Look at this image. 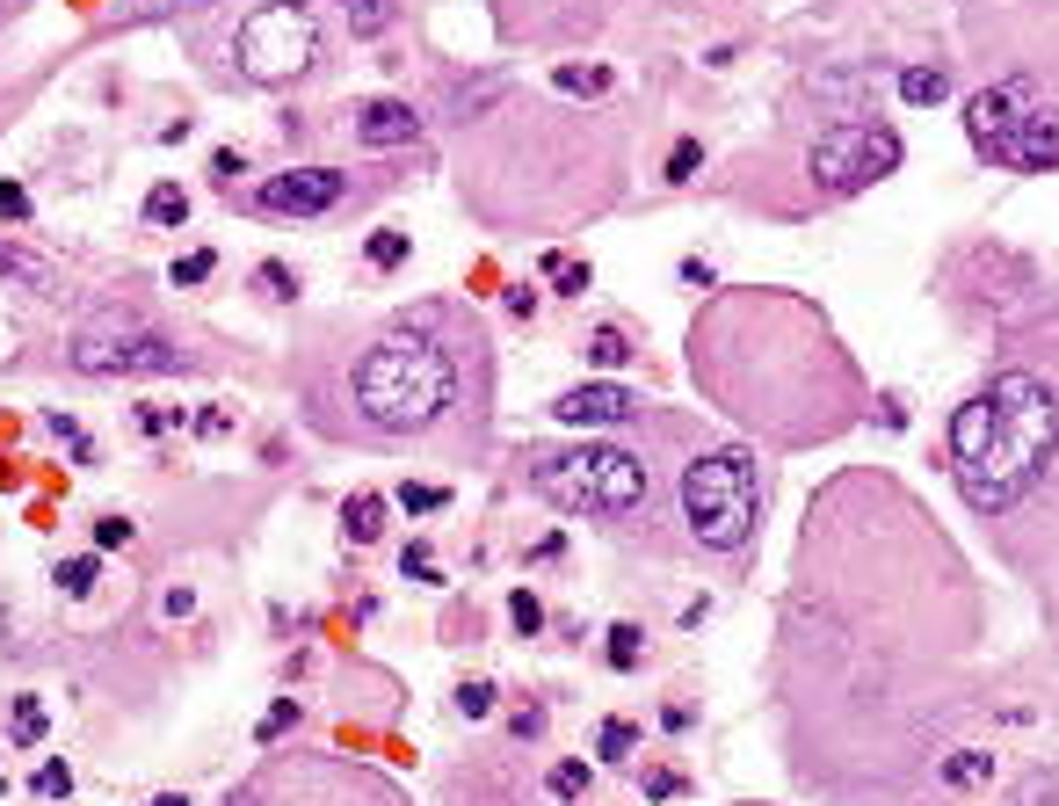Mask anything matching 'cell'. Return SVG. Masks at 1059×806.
Here are the masks:
<instances>
[{
    "instance_id": "83f0119b",
    "label": "cell",
    "mask_w": 1059,
    "mask_h": 806,
    "mask_svg": "<svg viewBox=\"0 0 1059 806\" xmlns=\"http://www.w3.org/2000/svg\"><path fill=\"white\" fill-rule=\"evenodd\" d=\"M494 698H501L494 684H465V690H457V712H465V719H487V712H494Z\"/></svg>"
},
{
    "instance_id": "7a4b0ae2",
    "label": "cell",
    "mask_w": 1059,
    "mask_h": 806,
    "mask_svg": "<svg viewBox=\"0 0 1059 806\" xmlns=\"http://www.w3.org/2000/svg\"><path fill=\"white\" fill-rule=\"evenodd\" d=\"M356 407H364L370 429H385V437H414V429H429L443 407L457 400V370L451 356L435 350V342H421V334H385V342H370L364 356H356Z\"/></svg>"
},
{
    "instance_id": "44dd1931",
    "label": "cell",
    "mask_w": 1059,
    "mask_h": 806,
    "mask_svg": "<svg viewBox=\"0 0 1059 806\" xmlns=\"http://www.w3.org/2000/svg\"><path fill=\"white\" fill-rule=\"evenodd\" d=\"M8 727H15L22 749H36V741H44V705H36V698H15V719H8Z\"/></svg>"
},
{
    "instance_id": "603a6c76",
    "label": "cell",
    "mask_w": 1059,
    "mask_h": 806,
    "mask_svg": "<svg viewBox=\"0 0 1059 806\" xmlns=\"http://www.w3.org/2000/svg\"><path fill=\"white\" fill-rule=\"evenodd\" d=\"M581 792H588V763H581V755H566V763L552 771V799H581Z\"/></svg>"
},
{
    "instance_id": "ffe728a7",
    "label": "cell",
    "mask_w": 1059,
    "mask_h": 806,
    "mask_svg": "<svg viewBox=\"0 0 1059 806\" xmlns=\"http://www.w3.org/2000/svg\"><path fill=\"white\" fill-rule=\"evenodd\" d=\"M639 640H646V632L639 625H609V668H639Z\"/></svg>"
},
{
    "instance_id": "f1b7e54d",
    "label": "cell",
    "mask_w": 1059,
    "mask_h": 806,
    "mask_svg": "<svg viewBox=\"0 0 1059 806\" xmlns=\"http://www.w3.org/2000/svg\"><path fill=\"white\" fill-rule=\"evenodd\" d=\"M625 334H617V327H603V334H595V342H588V364H625Z\"/></svg>"
},
{
    "instance_id": "52a82bcc",
    "label": "cell",
    "mask_w": 1059,
    "mask_h": 806,
    "mask_svg": "<svg viewBox=\"0 0 1059 806\" xmlns=\"http://www.w3.org/2000/svg\"><path fill=\"white\" fill-rule=\"evenodd\" d=\"M806 168H813L820 190L856 196V190H871V182H886L893 168H900V139H893L886 123L850 117V123H834V131H820L813 153H806Z\"/></svg>"
},
{
    "instance_id": "277c9868",
    "label": "cell",
    "mask_w": 1059,
    "mask_h": 806,
    "mask_svg": "<svg viewBox=\"0 0 1059 806\" xmlns=\"http://www.w3.org/2000/svg\"><path fill=\"white\" fill-rule=\"evenodd\" d=\"M530 487L559 502L566 516H625L646 502V465L631 451H538L530 458Z\"/></svg>"
},
{
    "instance_id": "cb8c5ba5",
    "label": "cell",
    "mask_w": 1059,
    "mask_h": 806,
    "mask_svg": "<svg viewBox=\"0 0 1059 806\" xmlns=\"http://www.w3.org/2000/svg\"><path fill=\"white\" fill-rule=\"evenodd\" d=\"M559 88H566V95H603L609 73L603 66H559Z\"/></svg>"
},
{
    "instance_id": "e575fe53",
    "label": "cell",
    "mask_w": 1059,
    "mask_h": 806,
    "mask_svg": "<svg viewBox=\"0 0 1059 806\" xmlns=\"http://www.w3.org/2000/svg\"><path fill=\"white\" fill-rule=\"evenodd\" d=\"M0 218H30V190H22V182H0Z\"/></svg>"
},
{
    "instance_id": "4316f807",
    "label": "cell",
    "mask_w": 1059,
    "mask_h": 806,
    "mask_svg": "<svg viewBox=\"0 0 1059 806\" xmlns=\"http://www.w3.org/2000/svg\"><path fill=\"white\" fill-rule=\"evenodd\" d=\"M58 589H66V597H87V589H95V552H87V560H66V567H58Z\"/></svg>"
},
{
    "instance_id": "6da1fadb",
    "label": "cell",
    "mask_w": 1059,
    "mask_h": 806,
    "mask_svg": "<svg viewBox=\"0 0 1059 806\" xmlns=\"http://www.w3.org/2000/svg\"><path fill=\"white\" fill-rule=\"evenodd\" d=\"M1052 443H1059V400L1030 370H1002L987 393H973L951 415V465L980 516L1016 502L1052 458Z\"/></svg>"
},
{
    "instance_id": "8d00e7d4",
    "label": "cell",
    "mask_w": 1059,
    "mask_h": 806,
    "mask_svg": "<svg viewBox=\"0 0 1059 806\" xmlns=\"http://www.w3.org/2000/svg\"><path fill=\"white\" fill-rule=\"evenodd\" d=\"M36 792H44V799L73 792V771H66V763H44V771H36Z\"/></svg>"
},
{
    "instance_id": "ab89813d",
    "label": "cell",
    "mask_w": 1059,
    "mask_h": 806,
    "mask_svg": "<svg viewBox=\"0 0 1059 806\" xmlns=\"http://www.w3.org/2000/svg\"><path fill=\"white\" fill-rule=\"evenodd\" d=\"M145 806H190V799H182V792H160V799H145Z\"/></svg>"
},
{
    "instance_id": "f546056e",
    "label": "cell",
    "mask_w": 1059,
    "mask_h": 806,
    "mask_svg": "<svg viewBox=\"0 0 1059 806\" xmlns=\"http://www.w3.org/2000/svg\"><path fill=\"white\" fill-rule=\"evenodd\" d=\"M210 269H218V255H210V247H196V255H182V262H174V283H204Z\"/></svg>"
},
{
    "instance_id": "5bb4252c",
    "label": "cell",
    "mask_w": 1059,
    "mask_h": 806,
    "mask_svg": "<svg viewBox=\"0 0 1059 806\" xmlns=\"http://www.w3.org/2000/svg\"><path fill=\"white\" fill-rule=\"evenodd\" d=\"M943 95H951V73H943V66H907L900 73V103L907 109H937Z\"/></svg>"
},
{
    "instance_id": "9a60e30c",
    "label": "cell",
    "mask_w": 1059,
    "mask_h": 806,
    "mask_svg": "<svg viewBox=\"0 0 1059 806\" xmlns=\"http://www.w3.org/2000/svg\"><path fill=\"white\" fill-rule=\"evenodd\" d=\"M190 218V196L174 190V182H153L145 190V226H182Z\"/></svg>"
},
{
    "instance_id": "5b68a950",
    "label": "cell",
    "mask_w": 1059,
    "mask_h": 806,
    "mask_svg": "<svg viewBox=\"0 0 1059 806\" xmlns=\"http://www.w3.org/2000/svg\"><path fill=\"white\" fill-rule=\"evenodd\" d=\"M755 508H763V487H755V458L747 451H704L690 458L682 473V516H690L696 545L712 552H741L747 530H755Z\"/></svg>"
},
{
    "instance_id": "d4e9b609",
    "label": "cell",
    "mask_w": 1059,
    "mask_h": 806,
    "mask_svg": "<svg viewBox=\"0 0 1059 806\" xmlns=\"http://www.w3.org/2000/svg\"><path fill=\"white\" fill-rule=\"evenodd\" d=\"M508 617H516V632H522V640H530V632L544 625V603L530 597V589H516V597H508Z\"/></svg>"
},
{
    "instance_id": "d6986e66",
    "label": "cell",
    "mask_w": 1059,
    "mask_h": 806,
    "mask_svg": "<svg viewBox=\"0 0 1059 806\" xmlns=\"http://www.w3.org/2000/svg\"><path fill=\"white\" fill-rule=\"evenodd\" d=\"M392 22V0H348V30L356 36H378Z\"/></svg>"
},
{
    "instance_id": "3957f363",
    "label": "cell",
    "mask_w": 1059,
    "mask_h": 806,
    "mask_svg": "<svg viewBox=\"0 0 1059 806\" xmlns=\"http://www.w3.org/2000/svg\"><path fill=\"white\" fill-rule=\"evenodd\" d=\"M965 139L980 160L1016 168V175H1052L1059 168V109L1038 95V80H1002V88L965 103Z\"/></svg>"
},
{
    "instance_id": "1f68e13d",
    "label": "cell",
    "mask_w": 1059,
    "mask_h": 806,
    "mask_svg": "<svg viewBox=\"0 0 1059 806\" xmlns=\"http://www.w3.org/2000/svg\"><path fill=\"white\" fill-rule=\"evenodd\" d=\"M95 545H102V552L131 545V516H95Z\"/></svg>"
},
{
    "instance_id": "8992f818",
    "label": "cell",
    "mask_w": 1059,
    "mask_h": 806,
    "mask_svg": "<svg viewBox=\"0 0 1059 806\" xmlns=\"http://www.w3.org/2000/svg\"><path fill=\"white\" fill-rule=\"evenodd\" d=\"M320 58V22H313V0H269L233 30V66L261 88H283Z\"/></svg>"
},
{
    "instance_id": "4fadbf2b",
    "label": "cell",
    "mask_w": 1059,
    "mask_h": 806,
    "mask_svg": "<svg viewBox=\"0 0 1059 806\" xmlns=\"http://www.w3.org/2000/svg\"><path fill=\"white\" fill-rule=\"evenodd\" d=\"M385 508H392L385 494H348V502H342V530H348L356 545H370V538L385 530Z\"/></svg>"
},
{
    "instance_id": "ba28073f",
    "label": "cell",
    "mask_w": 1059,
    "mask_h": 806,
    "mask_svg": "<svg viewBox=\"0 0 1059 806\" xmlns=\"http://www.w3.org/2000/svg\"><path fill=\"white\" fill-rule=\"evenodd\" d=\"M73 370H80V378H145V370H182V350H174L160 327L117 320V327L73 334Z\"/></svg>"
},
{
    "instance_id": "8fae6325",
    "label": "cell",
    "mask_w": 1059,
    "mask_h": 806,
    "mask_svg": "<svg viewBox=\"0 0 1059 806\" xmlns=\"http://www.w3.org/2000/svg\"><path fill=\"white\" fill-rule=\"evenodd\" d=\"M356 139H364V146H414L421 139L414 103H392V95L364 103V109H356Z\"/></svg>"
},
{
    "instance_id": "836d02e7",
    "label": "cell",
    "mask_w": 1059,
    "mask_h": 806,
    "mask_svg": "<svg viewBox=\"0 0 1059 806\" xmlns=\"http://www.w3.org/2000/svg\"><path fill=\"white\" fill-rule=\"evenodd\" d=\"M400 574H407V581H435V560H429V545H407V552H400Z\"/></svg>"
},
{
    "instance_id": "4dcf8cb0",
    "label": "cell",
    "mask_w": 1059,
    "mask_h": 806,
    "mask_svg": "<svg viewBox=\"0 0 1059 806\" xmlns=\"http://www.w3.org/2000/svg\"><path fill=\"white\" fill-rule=\"evenodd\" d=\"M544 269H552V277H559V291H573V299H581V291H588V262H559V255H552V262H544Z\"/></svg>"
},
{
    "instance_id": "f35d334b",
    "label": "cell",
    "mask_w": 1059,
    "mask_h": 806,
    "mask_svg": "<svg viewBox=\"0 0 1059 806\" xmlns=\"http://www.w3.org/2000/svg\"><path fill=\"white\" fill-rule=\"evenodd\" d=\"M676 792H682L676 771H653V777H646V799H676Z\"/></svg>"
},
{
    "instance_id": "30bf717a",
    "label": "cell",
    "mask_w": 1059,
    "mask_h": 806,
    "mask_svg": "<svg viewBox=\"0 0 1059 806\" xmlns=\"http://www.w3.org/2000/svg\"><path fill=\"white\" fill-rule=\"evenodd\" d=\"M552 415L566 421V429H609V421H631L639 415V393L625 386H573L552 400Z\"/></svg>"
},
{
    "instance_id": "7c38bea8",
    "label": "cell",
    "mask_w": 1059,
    "mask_h": 806,
    "mask_svg": "<svg viewBox=\"0 0 1059 806\" xmlns=\"http://www.w3.org/2000/svg\"><path fill=\"white\" fill-rule=\"evenodd\" d=\"M0 277L22 283V291H52V262L30 255V247H15V240H0Z\"/></svg>"
},
{
    "instance_id": "2e32d148",
    "label": "cell",
    "mask_w": 1059,
    "mask_h": 806,
    "mask_svg": "<svg viewBox=\"0 0 1059 806\" xmlns=\"http://www.w3.org/2000/svg\"><path fill=\"white\" fill-rule=\"evenodd\" d=\"M987 777H994V755H987V749H958L951 763H943V785H958V792H965V785H987Z\"/></svg>"
},
{
    "instance_id": "d6a6232c",
    "label": "cell",
    "mask_w": 1059,
    "mask_h": 806,
    "mask_svg": "<svg viewBox=\"0 0 1059 806\" xmlns=\"http://www.w3.org/2000/svg\"><path fill=\"white\" fill-rule=\"evenodd\" d=\"M696 160H704V146H696V139H682L676 153H668V182H690V175H696Z\"/></svg>"
},
{
    "instance_id": "e0dca14e",
    "label": "cell",
    "mask_w": 1059,
    "mask_h": 806,
    "mask_svg": "<svg viewBox=\"0 0 1059 806\" xmlns=\"http://www.w3.org/2000/svg\"><path fill=\"white\" fill-rule=\"evenodd\" d=\"M364 255H370V269H400L407 255H414V240H407V233H370Z\"/></svg>"
},
{
    "instance_id": "484cf974",
    "label": "cell",
    "mask_w": 1059,
    "mask_h": 806,
    "mask_svg": "<svg viewBox=\"0 0 1059 806\" xmlns=\"http://www.w3.org/2000/svg\"><path fill=\"white\" fill-rule=\"evenodd\" d=\"M443 502H451V494H443V487H414V480H407V487H400V508H407V516H435V508H443Z\"/></svg>"
},
{
    "instance_id": "74e56055",
    "label": "cell",
    "mask_w": 1059,
    "mask_h": 806,
    "mask_svg": "<svg viewBox=\"0 0 1059 806\" xmlns=\"http://www.w3.org/2000/svg\"><path fill=\"white\" fill-rule=\"evenodd\" d=\"M210 175H218V182H233V175H247V160L233 153V146H218V153H210Z\"/></svg>"
},
{
    "instance_id": "9c48e42d",
    "label": "cell",
    "mask_w": 1059,
    "mask_h": 806,
    "mask_svg": "<svg viewBox=\"0 0 1059 806\" xmlns=\"http://www.w3.org/2000/svg\"><path fill=\"white\" fill-rule=\"evenodd\" d=\"M342 196H348L342 168H291V175H269L255 190V211L261 218H327Z\"/></svg>"
},
{
    "instance_id": "7402d4cb",
    "label": "cell",
    "mask_w": 1059,
    "mask_h": 806,
    "mask_svg": "<svg viewBox=\"0 0 1059 806\" xmlns=\"http://www.w3.org/2000/svg\"><path fill=\"white\" fill-rule=\"evenodd\" d=\"M255 291H261V299H298V277L283 262H261L255 269Z\"/></svg>"
},
{
    "instance_id": "ac0fdd59",
    "label": "cell",
    "mask_w": 1059,
    "mask_h": 806,
    "mask_svg": "<svg viewBox=\"0 0 1059 806\" xmlns=\"http://www.w3.org/2000/svg\"><path fill=\"white\" fill-rule=\"evenodd\" d=\"M631 741H639V727L631 719H603V734H595V749H603V763H625Z\"/></svg>"
},
{
    "instance_id": "d590c367",
    "label": "cell",
    "mask_w": 1059,
    "mask_h": 806,
    "mask_svg": "<svg viewBox=\"0 0 1059 806\" xmlns=\"http://www.w3.org/2000/svg\"><path fill=\"white\" fill-rule=\"evenodd\" d=\"M291 719H298V698H277V705H269V719H261V741H277Z\"/></svg>"
}]
</instances>
